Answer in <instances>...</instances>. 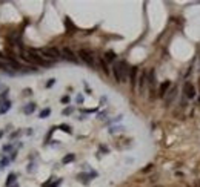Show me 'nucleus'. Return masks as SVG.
Wrapping results in <instances>:
<instances>
[{"label": "nucleus", "instance_id": "nucleus-1", "mask_svg": "<svg viewBox=\"0 0 200 187\" xmlns=\"http://www.w3.org/2000/svg\"><path fill=\"white\" fill-rule=\"evenodd\" d=\"M129 68H128V65H126V61H117V63H114L113 66V74H114V77H115V81H119V83H125L126 80H128V74H129Z\"/></svg>", "mask_w": 200, "mask_h": 187}, {"label": "nucleus", "instance_id": "nucleus-2", "mask_svg": "<svg viewBox=\"0 0 200 187\" xmlns=\"http://www.w3.org/2000/svg\"><path fill=\"white\" fill-rule=\"evenodd\" d=\"M20 57L23 59L25 61H28V63H33V65H37V66H48L49 65V61H46L43 57H40L35 51L29 49V51H22L20 52Z\"/></svg>", "mask_w": 200, "mask_h": 187}, {"label": "nucleus", "instance_id": "nucleus-3", "mask_svg": "<svg viewBox=\"0 0 200 187\" xmlns=\"http://www.w3.org/2000/svg\"><path fill=\"white\" fill-rule=\"evenodd\" d=\"M39 54L43 55V59L48 61V60H56V59H59V57L62 55V51H59V49H57V48H54V46H49V48H42V49L39 51Z\"/></svg>", "mask_w": 200, "mask_h": 187}, {"label": "nucleus", "instance_id": "nucleus-4", "mask_svg": "<svg viewBox=\"0 0 200 187\" xmlns=\"http://www.w3.org/2000/svg\"><path fill=\"white\" fill-rule=\"evenodd\" d=\"M80 57V60L82 61H85V63L88 66H91V68H94L96 66V61H94V55H92V52L89 49H85V48H82V49H79V54Z\"/></svg>", "mask_w": 200, "mask_h": 187}, {"label": "nucleus", "instance_id": "nucleus-5", "mask_svg": "<svg viewBox=\"0 0 200 187\" xmlns=\"http://www.w3.org/2000/svg\"><path fill=\"white\" fill-rule=\"evenodd\" d=\"M183 94H185L186 98H189V100H193L195 97V87L193 86V83H191V81H186L183 84Z\"/></svg>", "mask_w": 200, "mask_h": 187}, {"label": "nucleus", "instance_id": "nucleus-6", "mask_svg": "<svg viewBox=\"0 0 200 187\" xmlns=\"http://www.w3.org/2000/svg\"><path fill=\"white\" fill-rule=\"evenodd\" d=\"M62 55L65 57L66 60H69V61H73V63H77L79 61V59H77V55L74 54L73 51L69 49V48H63V49H62Z\"/></svg>", "mask_w": 200, "mask_h": 187}, {"label": "nucleus", "instance_id": "nucleus-7", "mask_svg": "<svg viewBox=\"0 0 200 187\" xmlns=\"http://www.w3.org/2000/svg\"><path fill=\"white\" fill-rule=\"evenodd\" d=\"M171 87V81L169 80H166V81H163L162 84H160V87H159V97H166V94H168V89Z\"/></svg>", "mask_w": 200, "mask_h": 187}, {"label": "nucleus", "instance_id": "nucleus-8", "mask_svg": "<svg viewBox=\"0 0 200 187\" xmlns=\"http://www.w3.org/2000/svg\"><path fill=\"white\" fill-rule=\"evenodd\" d=\"M146 81H148V74H146L145 71H143V72L140 74V77H139V91H140V92L143 91V86H145Z\"/></svg>", "mask_w": 200, "mask_h": 187}, {"label": "nucleus", "instance_id": "nucleus-9", "mask_svg": "<svg viewBox=\"0 0 200 187\" xmlns=\"http://www.w3.org/2000/svg\"><path fill=\"white\" fill-rule=\"evenodd\" d=\"M176 94H177V87H172L171 91L168 92V95L165 97V103H166V106H168V104H169L172 100L176 98Z\"/></svg>", "mask_w": 200, "mask_h": 187}, {"label": "nucleus", "instance_id": "nucleus-10", "mask_svg": "<svg viewBox=\"0 0 200 187\" xmlns=\"http://www.w3.org/2000/svg\"><path fill=\"white\" fill-rule=\"evenodd\" d=\"M148 84H149V89H154V84H155V75H154V69H151L148 72Z\"/></svg>", "mask_w": 200, "mask_h": 187}, {"label": "nucleus", "instance_id": "nucleus-11", "mask_svg": "<svg viewBox=\"0 0 200 187\" xmlns=\"http://www.w3.org/2000/svg\"><path fill=\"white\" fill-rule=\"evenodd\" d=\"M137 68H131V71H129V77H131V84L136 87V83H137Z\"/></svg>", "mask_w": 200, "mask_h": 187}, {"label": "nucleus", "instance_id": "nucleus-12", "mask_svg": "<svg viewBox=\"0 0 200 187\" xmlns=\"http://www.w3.org/2000/svg\"><path fill=\"white\" fill-rule=\"evenodd\" d=\"M16 178H17L16 173H9V175H8V178H6L5 186H6V187H12V184L16 182Z\"/></svg>", "mask_w": 200, "mask_h": 187}, {"label": "nucleus", "instance_id": "nucleus-13", "mask_svg": "<svg viewBox=\"0 0 200 187\" xmlns=\"http://www.w3.org/2000/svg\"><path fill=\"white\" fill-rule=\"evenodd\" d=\"M11 109V101L8 100V101H5V103H3L2 106H0V115H3V114H6L8 110Z\"/></svg>", "mask_w": 200, "mask_h": 187}, {"label": "nucleus", "instance_id": "nucleus-14", "mask_svg": "<svg viewBox=\"0 0 200 187\" xmlns=\"http://www.w3.org/2000/svg\"><path fill=\"white\" fill-rule=\"evenodd\" d=\"M115 60V52L114 51H106L105 52V61H114Z\"/></svg>", "mask_w": 200, "mask_h": 187}, {"label": "nucleus", "instance_id": "nucleus-15", "mask_svg": "<svg viewBox=\"0 0 200 187\" xmlns=\"http://www.w3.org/2000/svg\"><path fill=\"white\" fill-rule=\"evenodd\" d=\"M35 110V104L34 103H29V104H26L25 108H23V112L26 114V115H29V114H33Z\"/></svg>", "mask_w": 200, "mask_h": 187}, {"label": "nucleus", "instance_id": "nucleus-16", "mask_svg": "<svg viewBox=\"0 0 200 187\" xmlns=\"http://www.w3.org/2000/svg\"><path fill=\"white\" fill-rule=\"evenodd\" d=\"M65 25H66V28H68V29L71 31V34H73L74 31H75V26H74V23H73V22H71V19H69V17H66V19H65Z\"/></svg>", "mask_w": 200, "mask_h": 187}, {"label": "nucleus", "instance_id": "nucleus-17", "mask_svg": "<svg viewBox=\"0 0 200 187\" xmlns=\"http://www.w3.org/2000/svg\"><path fill=\"white\" fill-rule=\"evenodd\" d=\"M74 159H75V155H74V153H69V155H66V157L62 159V163H63V164H66V163H73Z\"/></svg>", "mask_w": 200, "mask_h": 187}, {"label": "nucleus", "instance_id": "nucleus-18", "mask_svg": "<svg viewBox=\"0 0 200 187\" xmlns=\"http://www.w3.org/2000/svg\"><path fill=\"white\" fill-rule=\"evenodd\" d=\"M59 129H62V130L66 133H73V129H71V126H68V124H60Z\"/></svg>", "mask_w": 200, "mask_h": 187}, {"label": "nucleus", "instance_id": "nucleus-19", "mask_svg": "<svg viewBox=\"0 0 200 187\" xmlns=\"http://www.w3.org/2000/svg\"><path fill=\"white\" fill-rule=\"evenodd\" d=\"M8 164H9V159H8L6 157H3L2 159H0V169H5Z\"/></svg>", "mask_w": 200, "mask_h": 187}, {"label": "nucleus", "instance_id": "nucleus-20", "mask_svg": "<svg viewBox=\"0 0 200 187\" xmlns=\"http://www.w3.org/2000/svg\"><path fill=\"white\" fill-rule=\"evenodd\" d=\"M99 61H100V66H102V69H103V72L109 74V69H108V66H106V63H105V59H100Z\"/></svg>", "mask_w": 200, "mask_h": 187}, {"label": "nucleus", "instance_id": "nucleus-21", "mask_svg": "<svg viewBox=\"0 0 200 187\" xmlns=\"http://www.w3.org/2000/svg\"><path fill=\"white\" fill-rule=\"evenodd\" d=\"M6 97H8V89H6V91L3 92V94H0V106L5 103V101H8V100H6Z\"/></svg>", "mask_w": 200, "mask_h": 187}, {"label": "nucleus", "instance_id": "nucleus-22", "mask_svg": "<svg viewBox=\"0 0 200 187\" xmlns=\"http://www.w3.org/2000/svg\"><path fill=\"white\" fill-rule=\"evenodd\" d=\"M49 114H51V109H43L42 112H40L39 117L40 118H46V117H49Z\"/></svg>", "mask_w": 200, "mask_h": 187}, {"label": "nucleus", "instance_id": "nucleus-23", "mask_svg": "<svg viewBox=\"0 0 200 187\" xmlns=\"http://www.w3.org/2000/svg\"><path fill=\"white\" fill-rule=\"evenodd\" d=\"M73 108H66V109H63V112H62V114H63V115H69V114H73Z\"/></svg>", "mask_w": 200, "mask_h": 187}, {"label": "nucleus", "instance_id": "nucleus-24", "mask_svg": "<svg viewBox=\"0 0 200 187\" xmlns=\"http://www.w3.org/2000/svg\"><path fill=\"white\" fill-rule=\"evenodd\" d=\"M11 149H12V144H6V146H3V152H9Z\"/></svg>", "mask_w": 200, "mask_h": 187}, {"label": "nucleus", "instance_id": "nucleus-25", "mask_svg": "<svg viewBox=\"0 0 200 187\" xmlns=\"http://www.w3.org/2000/svg\"><path fill=\"white\" fill-rule=\"evenodd\" d=\"M54 83H56V80H54V78L48 80V83H46V87H51V86H52V84H54Z\"/></svg>", "mask_w": 200, "mask_h": 187}, {"label": "nucleus", "instance_id": "nucleus-26", "mask_svg": "<svg viewBox=\"0 0 200 187\" xmlns=\"http://www.w3.org/2000/svg\"><path fill=\"white\" fill-rule=\"evenodd\" d=\"M153 167H154L153 164H148V166H146V167H145V169H143V170H142V172H145V173H146V172H149V170H151V169H153Z\"/></svg>", "mask_w": 200, "mask_h": 187}, {"label": "nucleus", "instance_id": "nucleus-27", "mask_svg": "<svg viewBox=\"0 0 200 187\" xmlns=\"http://www.w3.org/2000/svg\"><path fill=\"white\" fill-rule=\"evenodd\" d=\"M60 101H62V103H69V97H68V95L62 97V100H60Z\"/></svg>", "mask_w": 200, "mask_h": 187}, {"label": "nucleus", "instance_id": "nucleus-28", "mask_svg": "<svg viewBox=\"0 0 200 187\" xmlns=\"http://www.w3.org/2000/svg\"><path fill=\"white\" fill-rule=\"evenodd\" d=\"M60 182H62V180H57V181L54 182V184H52V186H49V187H59V186H60Z\"/></svg>", "mask_w": 200, "mask_h": 187}, {"label": "nucleus", "instance_id": "nucleus-29", "mask_svg": "<svg viewBox=\"0 0 200 187\" xmlns=\"http://www.w3.org/2000/svg\"><path fill=\"white\" fill-rule=\"evenodd\" d=\"M0 69H2V71H8L6 65H5V63H2V61H0Z\"/></svg>", "mask_w": 200, "mask_h": 187}, {"label": "nucleus", "instance_id": "nucleus-30", "mask_svg": "<svg viewBox=\"0 0 200 187\" xmlns=\"http://www.w3.org/2000/svg\"><path fill=\"white\" fill-rule=\"evenodd\" d=\"M77 103H83V97H82V95L77 97Z\"/></svg>", "mask_w": 200, "mask_h": 187}, {"label": "nucleus", "instance_id": "nucleus-31", "mask_svg": "<svg viewBox=\"0 0 200 187\" xmlns=\"http://www.w3.org/2000/svg\"><path fill=\"white\" fill-rule=\"evenodd\" d=\"M3 133H5V130H0V138L3 137Z\"/></svg>", "mask_w": 200, "mask_h": 187}, {"label": "nucleus", "instance_id": "nucleus-32", "mask_svg": "<svg viewBox=\"0 0 200 187\" xmlns=\"http://www.w3.org/2000/svg\"><path fill=\"white\" fill-rule=\"evenodd\" d=\"M12 187H19V184H14V186H12Z\"/></svg>", "mask_w": 200, "mask_h": 187}]
</instances>
